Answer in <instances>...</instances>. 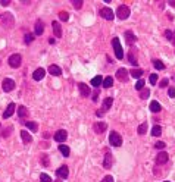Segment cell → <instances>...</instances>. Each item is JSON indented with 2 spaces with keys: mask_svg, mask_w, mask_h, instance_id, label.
<instances>
[{
  "mask_svg": "<svg viewBox=\"0 0 175 182\" xmlns=\"http://www.w3.org/2000/svg\"><path fill=\"white\" fill-rule=\"evenodd\" d=\"M18 116H19V119H27V116H28V110L25 106H19L18 107Z\"/></svg>",
  "mask_w": 175,
  "mask_h": 182,
  "instance_id": "20",
  "label": "cell"
},
{
  "mask_svg": "<svg viewBox=\"0 0 175 182\" xmlns=\"http://www.w3.org/2000/svg\"><path fill=\"white\" fill-rule=\"evenodd\" d=\"M100 182H113V178H112L110 175H108V176H105V178H103Z\"/></svg>",
  "mask_w": 175,
  "mask_h": 182,
  "instance_id": "45",
  "label": "cell"
},
{
  "mask_svg": "<svg viewBox=\"0 0 175 182\" xmlns=\"http://www.w3.org/2000/svg\"><path fill=\"white\" fill-rule=\"evenodd\" d=\"M153 66H155L156 69H159V71H163V69H165V65H163V62L159 60V59H155V60H153Z\"/></svg>",
  "mask_w": 175,
  "mask_h": 182,
  "instance_id": "31",
  "label": "cell"
},
{
  "mask_svg": "<svg viewBox=\"0 0 175 182\" xmlns=\"http://www.w3.org/2000/svg\"><path fill=\"white\" fill-rule=\"evenodd\" d=\"M33 41H34V35L33 34H27V35H25V43L30 44V43H33Z\"/></svg>",
  "mask_w": 175,
  "mask_h": 182,
  "instance_id": "42",
  "label": "cell"
},
{
  "mask_svg": "<svg viewBox=\"0 0 175 182\" xmlns=\"http://www.w3.org/2000/svg\"><path fill=\"white\" fill-rule=\"evenodd\" d=\"M116 15H118V18L119 19H127L128 16H129V7L125 6V5H121V6L118 7V10H116Z\"/></svg>",
  "mask_w": 175,
  "mask_h": 182,
  "instance_id": "5",
  "label": "cell"
},
{
  "mask_svg": "<svg viewBox=\"0 0 175 182\" xmlns=\"http://www.w3.org/2000/svg\"><path fill=\"white\" fill-rule=\"evenodd\" d=\"M15 103H9V106H7V109L3 112V119H7V118H10V116L14 115V112H15Z\"/></svg>",
  "mask_w": 175,
  "mask_h": 182,
  "instance_id": "14",
  "label": "cell"
},
{
  "mask_svg": "<svg viewBox=\"0 0 175 182\" xmlns=\"http://www.w3.org/2000/svg\"><path fill=\"white\" fill-rule=\"evenodd\" d=\"M112 103H113V99H112V97H106V99H105V100H103V110H105V112H106V110H109V109H110V106H112Z\"/></svg>",
  "mask_w": 175,
  "mask_h": 182,
  "instance_id": "24",
  "label": "cell"
},
{
  "mask_svg": "<svg viewBox=\"0 0 175 182\" xmlns=\"http://www.w3.org/2000/svg\"><path fill=\"white\" fill-rule=\"evenodd\" d=\"M40 162H41V165H43L44 168H49V156L47 154H41Z\"/></svg>",
  "mask_w": 175,
  "mask_h": 182,
  "instance_id": "35",
  "label": "cell"
},
{
  "mask_svg": "<svg viewBox=\"0 0 175 182\" xmlns=\"http://www.w3.org/2000/svg\"><path fill=\"white\" fill-rule=\"evenodd\" d=\"M156 81H157V75L152 74V75H150V84H152V85H155Z\"/></svg>",
  "mask_w": 175,
  "mask_h": 182,
  "instance_id": "43",
  "label": "cell"
},
{
  "mask_svg": "<svg viewBox=\"0 0 175 182\" xmlns=\"http://www.w3.org/2000/svg\"><path fill=\"white\" fill-rule=\"evenodd\" d=\"M9 66L10 68H19L21 66V62H22V57H21V54H12L9 59Z\"/></svg>",
  "mask_w": 175,
  "mask_h": 182,
  "instance_id": "6",
  "label": "cell"
},
{
  "mask_svg": "<svg viewBox=\"0 0 175 182\" xmlns=\"http://www.w3.org/2000/svg\"><path fill=\"white\" fill-rule=\"evenodd\" d=\"M128 60H129V63H131L133 66H137V65H138L137 57L134 56V48H131V50H129V53H128Z\"/></svg>",
  "mask_w": 175,
  "mask_h": 182,
  "instance_id": "21",
  "label": "cell"
},
{
  "mask_svg": "<svg viewBox=\"0 0 175 182\" xmlns=\"http://www.w3.org/2000/svg\"><path fill=\"white\" fill-rule=\"evenodd\" d=\"M112 163H113V157H112V154H106L105 156V160H103V168L105 169H110L112 168Z\"/></svg>",
  "mask_w": 175,
  "mask_h": 182,
  "instance_id": "17",
  "label": "cell"
},
{
  "mask_svg": "<svg viewBox=\"0 0 175 182\" xmlns=\"http://www.w3.org/2000/svg\"><path fill=\"white\" fill-rule=\"evenodd\" d=\"M105 88H110L113 85V79H112V76H106L105 79H103V84H101Z\"/></svg>",
  "mask_w": 175,
  "mask_h": 182,
  "instance_id": "28",
  "label": "cell"
},
{
  "mask_svg": "<svg viewBox=\"0 0 175 182\" xmlns=\"http://www.w3.org/2000/svg\"><path fill=\"white\" fill-rule=\"evenodd\" d=\"M49 72L53 75V76H59L62 74V69L59 66H56V65H50L49 66Z\"/></svg>",
  "mask_w": 175,
  "mask_h": 182,
  "instance_id": "19",
  "label": "cell"
},
{
  "mask_svg": "<svg viewBox=\"0 0 175 182\" xmlns=\"http://www.w3.org/2000/svg\"><path fill=\"white\" fill-rule=\"evenodd\" d=\"M169 3H171V6H174V7H175V2H169Z\"/></svg>",
  "mask_w": 175,
  "mask_h": 182,
  "instance_id": "52",
  "label": "cell"
},
{
  "mask_svg": "<svg viewBox=\"0 0 175 182\" xmlns=\"http://www.w3.org/2000/svg\"><path fill=\"white\" fill-rule=\"evenodd\" d=\"M128 74H129V72H128L125 68H121V69H118V71H116V78H118L121 82H127L128 78H129V75H128Z\"/></svg>",
  "mask_w": 175,
  "mask_h": 182,
  "instance_id": "7",
  "label": "cell"
},
{
  "mask_svg": "<svg viewBox=\"0 0 175 182\" xmlns=\"http://www.w3.org/2000/svg\"><path fill=\"white\" fill-rule=\"evenodd\" d=\"M2 88H3V91H6V93L12 91V90L15 88V81L14 79H10V78L3 79V82H2Z\"/></svg>",
  "mask_w": 175,
  "mask_h": 182,
  "instance_id": "8",
  "label": "cell"
},
{
  "mask_svg": "<svg viewBox=\"0 0 175 182\" xmlns=\"http://www.w3.org/2000/svg\"><path fill=\"white\" fill-rule=\"evenodd\" d=\"M155 147H156L157 150H162V149H165V147H166V144H165L163 141H157V142L155 144Z\"/></svg>",
  "mask_w": 175,
  "mask_h": 182,
  "instance_id": "40",
  "label": "cell"
},
{
  "mask_svg": "<svg viewBox=\"0 0 175 182\" xmlns=\"http://www.w3.org/2000/svg\"><path fill=\"white\" fill-rule=\"evenodd\" d=\"M0 5H2V6H9V5H10V2H9V0H2V2H0Z\"/></svg>",
  "mask_w": 175,
  "mask_h": 182,
  "instance_id": "49",
  "label": "cell"
},
{
  "mask_svg": "<svg viewBox=\"0 0 175 182\" xmlns=\"http://www.w3.org/2000/svg\"><path fill=\"white\" fill-rule=\"evenodd\" d=\"M40 181L41 182H52V179H50V176H49L47 173H41V175H40Z\"/></svg>",
  "mask_w": 175,
  "mask_h": 182,
  "instance_id": "37",
  "label": "cell"
},
{
  "mask_svg": "<svg viewBox=\"0 0 175 182\" xmlns=\"http://www.w3.org/2000/svg\"><path fill=\"white\" fill-rule=\"evenodd\" d=\"M21 138H22V142H24V144L33 142V137H31L30 132H27V131H21Z\"/></svg>",
  "mask_w": 175,
  "mask_h": 182,
  "instance_id": "18",
  "label": "cell"
},
{
  "mask_svg": "<svg viewBox=\"0 0 175 182\" xmlns=\"http://www.w3.org/2000/svg\"><path fill=\"white\" fill-rule=\"evenodd\" d=\"M129 74H131V76H133V78H138V79H141V76H143V74H144V72H143L141 69H135V68H134V69H133Z\"/></svg>",
  "mask_w": 175,
  "mask_h": 182,
  "instance_id": "26",
  "label": "cell"
},
{
  "mask_svg": "<svg viewBox=\"0 0 175 182\" xmlns=\"http://www.w3.org/2000/svg\"><path fill=\"white\" fill-rule=\"evenodd\" d=\"M0 21H2V24H3V27L5 28H12L14 27V16H12V14H3L2 15V18H0Z\"/></svg>",
  "mask_w": 175,
  "mask_h": 182,
  "instance_id": "3",
  "label": "cell"
},
{
  "mask_svg": "<svg viewBox=\"0 0 175 182\" xmlns=\"http://www.w3.org/2000/svg\"><path fill=\"white\" fill-rule=\"evenodd\" d=\"M56 175L59 176L61 179H66L68 175H69V169H68V166H61V168L56 170Z\"/></svg>",
  "mask_w": 175,
  "mask_h": 182,
  "instance_id": "11",
  "label": "cell"
},
{
  "mask_svg": "<svg viewBox=\"0 0 175 182\" xmlns=\"http://www.w3.org/2000/svg\"><path fill=\"white\" fill-rule=\"evenodd\" d=\"M49 43H50V44H54V43H56V40H54L53 37H52V38H50V40H49Z\"/></svg>",
  "mask_w": 175,
  "mask_h": 182,
  "instance_id": "51",
  "label": "cell"
},
{
  "mask_svg": "<svg viewBox=\"0 0 175 182\" xmlns=\"http://www.w3.org/2000/svg\"><path fill=\"white\" fill-rule=\"evenodd\" d=\"M43 31H44V24H43V21L38 19L35 22V34H37V35H41Z\"/></svg>",
  "mask_w": 175,
  "mask_h": 182,
  "instance_id": "22",
  "label": "cell"
},
{
  "mask_svg": "<svg viewBox=\"0 0 175 182\" xmlns=\"http://www.w3.org/2000/svg\"><path fill=\"white\" fill-rule=\"evenodd\" d=\"M165 182H168V181H165Z\"/></svg>",
  "mask_w": 175,
  "mask_h": 182,
  "instance_id": "55",
  "label": "cell"
},
{
  "mask_svg": "<svg viewBox=\"0 0 175 182\" xmlns=\"http://www.w3.org/2000/svg\"><path fill=\"white\" fill-rule=\"evenodd\" d=\"M165 35H166V38H168L169 41H171L172 38H174V34L171 33V31H165Z\"/></svg>",
  "mask_w": 175,
  "mask_h": 182,
  "instance_id": "47",
  "label": "cell"
},
{
  "mask_svg": "<svg viewBox=\"0 0 175 182\" xmlns=\"http://www.w3.org/2000/svg\"><path fill=\"white\" fill-rule=\"evenodd\" d=\"M172 43L175 44V33H174V38H172Z\"/></svg>",
  "mask_w": 175,
  "mask_h": 182,
  "instance_id": "53",
  "label": "cell"
},
{
  "mask_svg": "<svg viewBox=\"0 0 175 182\" xmlns=\"http://www.w3.org/2000/svg\"><path fill=\"white\" fill-rule=\"evenodd\" d=\"M109 142L113 145V147H119L122 144V137L119 132H116V131H112L110 135H109Z\"/></svg>",
  "mask_w": 175,
  "mask_h": 182,
  "instance_id": "2",
  "label": "cell"
},
{
  "mask_svg": "<svg viewBox=\"0 0 175 182\" xmlns=\"http://www.w3.org/2000/svg\"><path fill=\"white\" fill-rule=\"evenodd\" d=\"M112 46H113V50H115V56H116V59H124V52H122V47H121V43H119V38L118 37H115L113 40H112Z\"/></svg>",
  "mask_w": 175,
  "mask_h": 182,
  "instance_id": "1",
  "label": "cell"
},
{
  "mask_svg": "<svg viewBox=\"0 0 175 182\" xmlns=\"http://www.w3.org/2000/svg\"><path fill=\"white\" fill-rule=\"evenodd\" d=\"M59 18H61V21H65V22H66V21L69 19V14L65 12V10H62L61 14H59Z\"/></svg>",
  "mask_w": 175,
  "mask_h": 182,
  "instance_id": "36",
  "label": "cell"
},
{
  "mask_svg": "<svg viewBox=\"0 0 175 182\" xmlns=\"http://www.w3.org/2000/svg\"><path fill=\"white\" fill-rule=\"evenodd\" d=\"M78 90H80V93H81L82 97H88L90 93H91L90 88H88V85L87 84H84V82H80V84H78Z\"/></svg>",
  "mask_w": 175,
  "mask_h": 182,
  "instance_id": "13",
  "label": "cell"
},
{
  "mask_svg": "<svg viewBox=\"0 0 175 182\" xmlns=\"http://www.w3.org/2000/svg\"><path fill=\"white\" fill-rule=\"evenodd\" d=\"M25 125H27V128L30 129V131H31V132H37V131H38V125H37V123H35V122H25Z\"/></svg>",
  "mask_w": 175,
  "mask_h": 182,
  "instance_id": "27",
  "label": "cell"
},
{
  "mask_svg": "<svg viewBox=\"0 0 175 182\" xmlns=\"http://www.w3.org/2000/svg\"><path fill=\"white\" fill-rule=\"evenodd\" d=\"M105 115V110H103V109H101V110H97V112H96V116H99V118H100V116H103Z\"/></svg>",
  "mask_w": 175,
  "mask_h": 182,
  "instance_id": "50",
  "label": "cell"
},
{
  "mask_svg": "<svg viewBox=\"0 0 175 182\" xmlns=\"http://www.w3.org/2000/svg\"><path fill=\"white\" fill-rule=\"evenodd\" d=\"M82 3H84L82 0H74V2H72V6H74L75 9H81V7H82Z\"/></svg>",
  "mask_w": 175,
  "mask_h": 182,
  "instance_id": "38",
  "label": "cell"
},
{
  "mask_svg": "<svg viewBox=\"0 0 175 182\" xmlns=\"http://www.w3.org/2000/svg\"><path fill=\"white\" fill-rule=\"evenodd\" d=\"M58 182H62V181H58Z\"/></svg>",
  "mask_w": 175,
  "mask_h": 182,
  "instance_id": "54",
  "label": "cell"
},
{
  "mask_svg": "<svg viewBox=\"0 0 175 182\" xmlns=\"http://www.w3.org/2000/svg\"><path fill=\"white\" fill-rule=\"evenodd\" d=\"M99 15H100L103 19H106V21H112L115 18L113 10H112V9H109V7H101L100 12H99Z\"/></svg>",
  "mask_w": 175,
  "mask_h": 182,
  "instance_id": "4",
  "label": "cell"
},
{
  "mask_svg": "<svg viewBox=\"0 0 175 182\" xmlns=\"http://www.w3.org/2000/svg\"><path fill=\"white\" fill-rule=\"evenodd\" d=\"M125 38H127L128 44H133L135 41V37H134V34H133V31H127V33H125Z\"/></svg>",
  "mask_w": 175,
  "mask_h": 182,
  "instance_id": "29",
  "label": "cell"
},
{
  "mask_svg": "<svg viewBox=\"0 0 175 182\" xmlns=\"http://www.w3.org/2000/svg\"><path fill=\"white\" fill-rule=\"evenodd\" d=\"M9 131H12V128H7V131H6V129H3V131H2V137H3V138H7L9 134H10Z\"/></svg>",
  "mask_w": 175,
  "mask_h": 182,
  "instance_id": "44",
  "label": "cell"
},
{
  "mask_svg": "<svg viewBox=\"0 0 175 182\" xmlns=\"http://www.w3.org/2000/svg\"><path fill=\"white\" fill-rule=\"evenodd\" d=\"M97 100H99V91L96 90L94 94H93V101H97Z\"/></svg>",
  "mask_w": 175,
  "mask_h": 182,
  "instance_id": "48",
  "label": "cell"
},
{
  "mask_svg": "<svg viewBox=\"0 0 175 182\" xmlns=\"http://www.w3.org/2000/svg\"><path fill=\"white\" fill-rule=\"evenodd\" d=\"M137 132L140 135H144L146 132H147V122H144V123H141L140 126H138V129H137Z\"/></svg>",
  "mask_w": 175,
  "mask_h": 182,
  "instance_id": "32",
  "label": "cell"
},
{
  "mask_svg": "<svg viewBox=\"0 0 175 182\" xmlns=\"http://www.w3.org/2000/svg\"><path fill=\"white\" fill-rule=\"evenodd\" d=\"M106 128H108V125L105 122H96L94 125H93V129H94L96 134H103L106 131Z\"/></svg>",
  "mask_w": 175,
  "mask_h": 182,
  "instance_id": "10",
  "label": "cell"
},
{
  "mask_svg": "<svg viewBox=\"0 0 175 182\" xmlns=\"http://www.w3.org/2000/svg\"><path fill=\"white\" fill-rule=\"evenodd\" d=\"M168 160H169V156H168V153H165V151H162V153H159V154L156 156V163H157V165H165Z\"/></svg>",
  "mask_w": 175,
  "mask_h": 182,
  "instance_id": "12",
  "label": "cell"
},
{
  "mask_svg": "<svg viewBox=\"0 0 175 182\" xmlns=\"http://www.w3.org/2000/svg\"><path fill=\"white\" fill-rule=\"evenodd\" d=\"M168 95H169V97H175V88L174 87H171L168 90Z\"/></svg>",
  "mask_w": 175,
  "mask_h": 182,
  "instance_id": "46",
  "label": "cell"
},
{
  "mask_svg": "<svg viewBox=\"0 0 175 182\" xmlns=\"http://www.w3.org/2000/svg\"><path fill=\"white\" fill-rule=\"evenodd\" d=\"M149 109H150L153 113H157V112H161V110H162V106L157 103V101H152V103H150V107H149Z\"/></svg>",
  "mask_w": 175,
  "mask_h": 182,
  "instance_id": "25",
  "label": "cell"
},
{
  "mask_svg": "<svg viewBox=\"0 0 175 182\" xmlns=\"http://www.w3.org/2000/svg\"><path fill=\"white\" fill-rule=\"evenodd\" d=\"M44 75H46V71H44L43 68H38V69H35V71H34L33 78L35 79V81H40V79L44 78Z\"/></svg>",
  "mask_w": 175,
  "mask_h": 182,
  "instance_id": "15",
  "label": "cell"
},
{
  "mask_svg": "<svg viewBox=\"0 0 175 182\" xmlns=\"http://www.w3.org/2000/svg\"><path fill=\"white\" fill-rule=\"evenodd\" d=\"M168 84H169V79H168V78H163V79L159 82V87H161V88H165L166 85H168Z\"/></svg>",
  "mask_w": 175,
  "mask_h": 182,
  "instance_id": "41",
  "label": "cell"
},
{
  "mask_svg": "<svg viewBox=\"0 0 175 182\" xmlns=\"http://www.w3.org/2000/svg\"><path fill=\"white\" fill-rule=\"evenodd\" d=\"M161 134H162V128L159 125H156V126L152 128V135H153V137H159Z\"/></svg>",
  "mask_w": 175,
  "mask_h": 182,
  "instance_id": "33",
  "label": "cell"
},
{
  "mask_svg": "<svg viewBox=\"0 0 175 182\" xmlns=\"http://www.w3.org/2000/svg\"><path fill=\"white\" fill-rule=\"evenodd\" d=\"M66 137H68V132L66 131H63V129H59L56 134H54V141L56 142H65V140H66Z\"/></svg>",
  "mask_w": 175,
  "mask_h": 182,
  "instance_id": "9",
  "label": "cell"
},
{
  "mask_svg": "<svg viewBox=\"0 0 175 182\" xmlns=\"http://www.w3.org/2000/svg\"><path fill=\"white\" fill-rule=\"evenodd\" d=\"M149 95H150V90L149 88H143L141 93H140V99H143V100H146Z\"/></svg>",
  "mask_w": 175,
  "mask_h": 182,
  "instance_id": "34",
  "label": "cell"
},
{
  "mask_svg": "<svg viewBox=\"0 0 175 182\" xmlns=\"http://www.w3.org/2000/svg\"><path fill=\"white\" fill-rule=\"evenodd\" d=\"M101 84H103V78H101L100 75H97V76H94V78L91 79V85L94 88H99Z\"/></svg>",
  "mask_w": 175,
  "mask_h": 182,
  "instance_id": "23",
  "label": "cell"
},
{
  "mask_svg": "<svg viewBox=\"0 0 175 182\" xmlns=\"http://www.w3.org/2000/svg\"><path fill=\"white\" fill-rule=\"evenodd\" d=\"M59 151H61V153L65 156V157H68V156H69V153H71L69 147H68V145H63V144H61V145H59Z\"/></svg>",
  "mask_w": 175,
  "mask_h": 182,
  "instance_id": "30",
  "label": "cell"
},
{
  "mask_svg": "<svg viewBox=\"0 0 175 182\" xmlns=\"http://www.w3.org/2000/svg\"><path fill=\"white\" fill-rule=\"evenodd\" d=\"M52 29H53V33H54V37H56V38H61L62 37L61 24H59V22H53V24H52Z\"/></svg>",
  "mask_w": 175,
  "mask_h": 182,
  "instance_id": "16",
  "label": "cell"
},
{
  "mask_svg": "<svg viewBox=\"0 0 175 182\" xmlns=\"http://www.w3.org/2000/svg\"><path fill=\"white\" fill-rule=\"evenodd\" d=\"M143 88H144V81H143V79H138V81H137V84H135V90L141 91Z\"/></svg>",
  "mask_w": 175,
  "mask_h": 182,
  "instance_id": "39",
  "label": "cell"
}]
</instances>
